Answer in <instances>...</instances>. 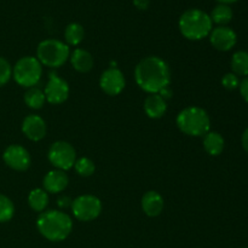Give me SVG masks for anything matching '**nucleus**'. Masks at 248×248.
<instances>
[{"label": "nucleus", "mask_w": 248, "mask_h": 248, "mask_svg": "<svg viewBox=\"0 0 248 248\" xmlns=\"http://www.w3.org/2000/svg\"><path fill=\"white\" fill-rule=\"evenodd\" d=\"M74 169L79 176L90 177L94 173L96 166H94V162L89 157H80L75 161Z\"/></svg>", "instance_id": "25"}, {"label": "nucleus", "mask_w": 248, "mask_h": 248, "mask_svg": "<svg viewBox=\"0 0 248 248\" xmlns=\"http://www.w3.org/2000/svg\"><path fill=\"white\" fill-rule=\"evenodd\" d=\"M203 149L211 156H218L223 153L225 147V140L220 133L215 131H208L202 140Z\"/></svg>", "instance_id": "18"}, {"label": "nucleus", "mask_w": 248, "mask_h": 248, "mask_svg": "<svg viewBox=\"0 0 248 248\" xmlns=\"http://www.w3.org/2000/svg\"><path fill=\"white\" fill-rule=\"evenodd\" d=\"M28 205L34 212L41 213L48 205V194L43 188H35L28 194Z\"/></svg>", "instance_id": "19"}, {"label": "nucleus", "mask_w": 248, "mask_h": 248, "mask_svg": "<svg viewBox=\"0 0 248 248\" xmlns=\"http://www.w3.org/2000/svg\"><path fill=\"white\" fill-rule=\"evenodd\" d=\"M72 202H73V200H70L68 196H62V198L58 199L57 205L62 208H67V207H70V206H72Z\"/></svg>", "instance_id": "30"}, {"label": "nucleus", "mask_w": 248, "mask_h": 248, "mask_svg": "<svg viewBox=\"0 0 248 248\" xmlns=\"http://www.w3.org/2000/svg\"><path fill=\"white\" fill-rule=\"evenodd\" d=\"M36 229L48 241L61 242L64 241L72 232L73 220L62 211H44L36 219Z\"/></svg>", "instance_id": "2"}, {"label": "nucleus", "mask_w": 248, "mask_h": 248, "mask_svg": "<svg viewBox=\"0 0 248 248\" xmlns=\"http://www.w3.org/2000/svg\"><path fill=\"white\" fill-rule=\"evenodd\" d=\"M69 85L64 79L56 73H50L47 84H46L44 93H45L46 102L53 106L64 103L69 97Z\"/></svg>", "instance_id": "9"}, {"label": "nucleus", "mask_w": 248, "mask_h": 248, "mask_svg": "<svg viewBox=\"0 0 248 248\" xmlns=\"http://www.w3.org/2000/svg\"><path fill=\"white\" fill-rule=\"evenodd\" d=\"M246 248H248V247H246Z\"/></svg>", "instance_id": "34"}, {"label": "nucleus", "mask_w": 248, "mask_h": 248, "mask_svg": "<svg viewBox=\"0 0 248 248\" xmlns=\"http://www.w3.org/2000/svg\"><path fill=\"white\" fill-rule=\"evenodd\" d=\"M73 216L80 222H92L97 219L102 212V202L97 196L85 194L78 196L73 200L72 206Z\"/></svg>", "instance_id": "8"}, {"label": "nucleus", "mask_w": 248, "mask_h": 248, "mask_svg": "<svg viewBox=\"0 0 248 248\" xmlns=\"http://www.w3.org/2000/svg\"><path fill=\"white\" fill-rule=\"evenodd\" d=\"M99 86L108 96H118L126 86L125 77L119 68L110 67L102 73L99 78Z\"/></svg>", "instance_id": "11"}, {"label": "nucleus", "mask_w": 248, "mask_h": 248, "mask_svg": "<svg viewBox=\"0 0 248 248\" xmlns=\"http://www.w3.org/2000/svg\"><path fill=\"white\" fill-rule=\"evenodd\" d=\"M241 143H242V148L248 153V128L245 130V132L242 133L241 137Z\"/></svg>", "instance_id": "32"}, {"label": "nucleus", "mask_w": 248, "mask_h": 248, "mask_svg": "<svg viewBox=\"0 0 248 248\" xmlns=\"http://www.w3.org/2000/svg\"><path fill=\"white\" fill-rule=\"evenodd\" d=\"M43 75V65L38 58L24 56L19 58L12 68V78L19 86L31 89L39 84Z\"/></svg>", "instance_id": "6"}, {"label": "nucleus", "mask_w": 248, "mask_h": 248, "mask_svg": "<svg viewBox=\"0 0 248 248\" xmlns=\"http://www.w3.org/2000/svg\"><path fill=\"white\" fill-rule=\"evenodd\" d=\"M69 178L67 173L61 170H51L45 174L43 179L44 190L47 194H60L68 186Z\"/></svg>", "instance_id": "14"}, {"label": "nucleus", "mask_w": 248, "mask_h": 248, "mask_svg": "<svg viewBox=\"0 0 248 248\" xmlns=\"http://www.w3.org/2000/svg\"><path fill=\"white\" fill-rule=\"evenodd\" d=\"M143 108L148 118L156 120L161 119L166 114L167 102L159 93H152L145 98Z\"/></svg>", "instance_id": "16"}, {"label": "nucleus", "mask_w": 248, "mask_h": 248, "mask_svg": "<svg viewBox=\"0 0 248 248\" xmlns=\"http://www.w3.org/2000/svg\"><path fill=\"white\" fill-rule=\"evenodd\" d=\"M85 38V29L79 23H70L65 27L64 40L68 46H78Z\"/></svg>", "instance_id": "21"}, {"label": "nucleus", "mask_w": 248, "mask_h": 248, "mask_svg": "<svg viewBox=\"0 0 248 248\" xmlns=\"http://www.w3.org/2000/svg\"><path fill=\"white\" fill-rule=\"evenodd\" d=\"M208 36L211 45L222 52L230 51L237 43L236 33L227 26H218L217 28H213Z\"/></svg>", "instance_id": "12"}, {"label": "nucleus", "mask_w": 248, "mask_h": 248, "mask_svg": "<svg viewBox=\"0 0 248 248\" xmlns=\"http://www.w3.org/2000/svg\"><path fill=\"white\" fill-rule=\"evenodd\" d=\"M150 0H133V5L138 10H147L149 7Z\"/></svg>", "instance_id": "31"}, {"label": "nucleus", "mask_w": 248, "mask_h": 248, "mask_svg": "<svg viewBox=\"0 0 248 248\" xmlns=\"http://www.w3.org/2000/svg\"><path fill=\"white\" fill-rule=\"evenodd\" d=\"M2 160L14 171L23 172L31 167V157L28 150L19 144H11L4 150Z\"/></svg>", "instance_id": "10"}, {"label": "nucleus", "mask_w": 248, "mask_h": 248, "mask_svg": "<svg viewBox=\"0 0 248 248\" xmlns=\"http://www.w3.org/2000/svg\"><path fill=\"white\" fill-rule=\"evenodd\" d=\"M177 127L182 133L190 137H203L211 128L210 115L200 107L190 106L178 113Z\"/></svg>", "instance_id": "4"}, {"label": "nucleus", "mask_w": 248, "mask_h": 248, "mask_svg": "<svg viewBox=\"0 0 248 248\" xmlns=\"http://www.w3.org/2000/svg\"><path fill=\"white\" fill-rule=\"evenodd\" d=\"M72 67L79 73H89L93 68V57L84 48H75L69 56Z\"/></svg>", "instance_id": "17"}, {"label": "nucleus", "mask_w": 248, "mask_h": 248, "mask_svg": "<svg viewBox=\"0 0 248 248\" xmlns=\"http://www.w3.org/2000/svg\"><path fill=\"white\" fill-rule=\"evenodd\" d=\"M219 4H225V5H229V4H232V2H236L237 0H217Z\"/></svg>", "instance_id": "33"}, {"label": "nucleus", "mask_w": 248, "mask_h": 248, "mask_svg": "<svg viewBox=\"0 0 248 248\" xmlns=\"http://www.w3.org/2000/svg\"><path fill=\"white\" fill-rule=\"evenodd\" d=\"M22 132L31 142H39L44 140L47 132V126L45 120L40 115L31 114L23 119L22 123Z\"/></svg>", "instance_id": "13"}, {"label": "nucleus", "mask_w": 248, "mask_h": 248, "mask_svg": "<svg viewBox=\"0 0 248 248\" xmlns=\"http://www.w3.org/2000/svg\"><path fill=\"white\" fill-rule=\"evenodd\" d=\"M222 85L224 89L229 90V91L239 89V85H240L239 77L235 75L234 73H227V74L222 78Z\"/></svg>", "instance_id": "27"}, {"label": "nucleus", "mask_w": 248, "mask_h": 248, "mask_svg": "<svg viewBox=\"0 0 248 248\" xmlns=\"http://www.w3.org/2000/svg\"><path fill=\"white\" fill-rule=\"evenodd\" d=\"M47 159L56 170L65 172L74 167L77 161V150L70 143L65 140H57L51 144Z\"/></svg>", "instance_id": "7"}, {"label": "nucleus", "mask_w": 248, "mask_h": 248, "mask_svg": "<svg viewBox=\"0 0 248 248\" xmlns=\"http://www.w3.org/2000/svg\"><path fill=\"white\" fill-rule=\"evenodd\" d=\"M15 205L11 199L0 194V223H6L14 218Z\"/></svg>", "instance_id": "24"}, {"label": "nucleus", "mask_w": 248, "mask_h": 248, "mask_svg": "<svg viewBox=\"0 0 248 248\" xmlns=\"http://www.w3.org/2000/svg\"><path fill=\"white\" fill-rule=\"evenodd\" d=\"M135 79L144 92L159 93L164 87L170 86L171 69L166 61L159 56H148L136 65Z\"/></svg>", "instance_id": "1"}, {"label": "nucleus", "mask_w": 248, "mask_h": 248, "mask_svg": "<svg viewBox=\"0 0 248 248\" xmlns=\"http://www.w3.org/2000/svg\"><path fill=\"white\" fill-rule=\"evenodd\" d=\"M70 56V48L64 41L57 39H46L36 47V58L41 65L57 69L65 64Z\"/></svg>", "instance_id": "5"}, {"label": "nucleus", "mask_w": 248, "mask_h": 248, "mask_svg": "<svg viewBox=\"0 0 248 248\" xmlns=\"http://www.w3.org/2000/svg\"><path fill=\"white\" fill-rule=\"evenodd\" d=\"M239 89H240V93H241L242 98H244L248 103V77L245 78L242 81H240Z\"/></svg>", "instance_id": "28"}, {"label": "nucleus", "mask_w": 248, "mask_h": 248, "mask_svg": "<svg viewBox=\"0 0 248 248\" xmlns=\"http://www.w3.org/2000/svg\"><path fill=\"white\" fill-rule=\"evenodd\" d=\"M178 27L184 38L191 41H198L210 35L213 29V23L207 12L200 9H189L179 17Z\"/></svg>", "instance_id": "3"}, {"label": "nucleus", "mask_w": 248, "mask_h": 248, "mask_svg": "<svg viewBox=\"0 0 248 248\" xmlns=\"http://www.w3.org/2000/svg\"><path fill=\"white\" fill-rule=\"evenodd\" d=\"M232 70L237 77H248V52L246 51H237L232 55Z\"/></svg>", "instance_id": "22"}, {"label": "nucleus", "mask_w": 248, "mask_h": 248, "mask_svg": "<svg viewBox=\"0 0 248 248\" xmlns=\"http://www.w3.org/2000/svg\"><path fill=\"white\" fill-rule=\"evenodd\" d=\"M210 17L212 19V23L218 24V26H227L232 19V10L229 5L218 4L212 10Z\"/></svg>", "instance_id": "23"}, {"label": "nucleus", "mask_w": 248, "mask_h": 248, "mask_svg": "<svg viewBox=\"0 0 248 248\" xmlns=\"http://www.w3.org/2000/svg\"><path fill=\"white\" fill-rule=\"evenodd\" d=\"M24 103L27 107H29L31 109L34 110H39V109L43 108L46 103V97L45 93L41 89L34 86L31 89H27L26 93L23 96Z\"/></svg>", "instance_id": "20"}, {"label": "nucleus", "mask_w": 248, "mask_h": 248, "mask_svg": "<svg viewBox=\"0 0 248 248\" xmlns=\"http://www.w3.org/2000/svg\"><path fill=\"white\" fill-rule=\"evenodd\" d=\"M160 96L162 97V98L165 99V101H169V99H171L172 97H173V91H172V89L170 86H166L164 87V89L161 90V91L159 92Z\"/></svg>", "instance_id": "29"}, {"label": "nucleus", "mask_w": 248, "mask_h": 248, "mask_svg": "<svg viewBox=\"0 0 248 248\" xmlns=\"http://www.w3.org/2000/svg\"><path fill=\"white\" fill-rule=\"evenodd\" d=\"M164 198L157 191L149 190L143 195L140 206L148 217H157L164 210Z\"/></svg>", "instance_id": "15"}, {"label": "nucleus", "mask_w": 248, "mask_h": 248, "mask_svg": "<svg viewBox=\"0 0 248 248\" xmlns=\"http://www.w3.org/2000/svg\"><path fill=\"white\" fill-rule=\"evenodd\" d=\"M12 78V67L9 61L0 57V87L5 86Z\"/></svg>", "instance_id": "26"}]
</instances>
